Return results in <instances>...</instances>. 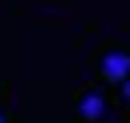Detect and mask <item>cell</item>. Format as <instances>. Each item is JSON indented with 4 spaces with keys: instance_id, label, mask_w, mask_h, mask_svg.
<instances>
[{
    "instance_id": "7a4b0ae2",
    "label": "cell",
    "mask_w": 130,
    "mask_h": 123,
    "mask_svg": "<svg viewBox=\"0 0 130 123\" xmlns=\"http://www.w3.org/2000/svg\"><path fill=\"white\" fill-rule=\"evenodd\" d=\"M77 116L88 120V123L102 120V116H106V99H102V91H95V88L81 91V95H77Z\"/></svg>"
},
{
    "instance_id": "3957f363",
    "label": "cell",
    "mask_w": 130,
    "mask_h": 123,
    "mask_svg": "<svg viewBox=\"0 0 130 123\" xmlns=\"http://www.w3.org/2000/svg\"><path fill=\"white\" fill-rule=\"evenodd\" d=\"M120 95H123V102L130 105V78H127V81H120Z\"/></svg>"
},
{
    "instance_id": "6da1fadb",
    "label": "cell",
    "mask_w": 130,
    "mask_h": 123,
    "mask_svg": "<svg viewBox=\"0 0 130 123\" xmlns=\"http://www.w3.org/2000/svg\"><path fill=\"white\" fill-rule=\"evenodd\" d=\"M99 78L106 84H120L130 78V53H106L102 56V63H99Z\"/></svg>"
}]
</instances>
